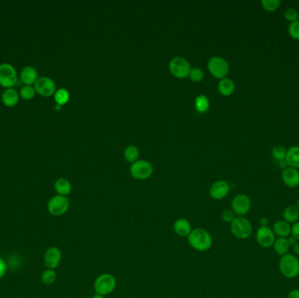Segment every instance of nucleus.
<instances>
[{"mask_svg": "<svg viewBox=\"0 0 299 298\" xmlns=\"http://www.w3.org/2000/svg\"><path fill=\"white\" fill-rule=\"evenodd\" d=\"M210 106V103L208 97L204 95H200L196 97L195 108L197 111L199 113H205L208 110Z\"/></svg>", "mask_w": 299, "mask_h": 298, "instance_id": "nucleus-25", "label": "nucleus"}, {"mask_svg": "<svg viewBox=\"0 0 299 298\" xmlns=\"http://www.w3.org/2000/svg\"><path fill=\"white\" fill-rule=\"evenodd\" d=\"M283 219L289 224H295L299 221V209L295 205H290L284 208Z\"/></svg>", "mask_w": 299, "mask_h": 298, "instance_id": "nucleus-19", "label": "nucleus"}, {"mask_svg": "<svg viewBox=\"0 0 299 298\" xmlns=\"http://www.w3.org/2000/svg\"><path fill=\"white\" fill-rule=\"evenodd\" d=\"M34 88L40 96L49 97L54 95L56 92L55 82L49 77L43 76L37 80L36 82L34 84Z\"/></svg>", "mask_w": 299, "mask_h": 298, "instance_id": "nucleus-12", "label": "nucleus"}, {"mask_svg": "<svg viewBox=\"0 0 299 298\" xmlns=\"http://www.w3.org/2000/svg\"><path fill=\"white\" fill-rule=\"evenodd\" d=\"M291 235L299 242V221L291 226Z\"/></svg>", "mask_w": 299, "mask_h": 298, "instance_id": "nucleus-36", "label": "nucleus"}, {"mask_svg": "<svg viewBox=\"0 0 299 298\" xmlns=\"http://www.w3.org/2000/svg\"><path fill=\"white\" fill-rule=\"evenodd\" d=\"M236 215L231 209H225L222 211V213L220 215V218L222 219V221L227 223V224H231L232 221L236 219Z\"/></svg>", "mask_w": 299, "mask_h": 298, "instance_id": "nucleus-34", "label": "nucleus"}, {"mask_svg": "<svg viewBox=\"0 0 299 298\" xmlns=\"http://www.w3.org/2000/svg\"><path fill=\"white\" fill-rule=\"evenodd\" d=\"M62 254L60 249L55 246L49 247L44 255V263L48 270H55L60 265Z\"/></svg>", "mask_w": 299, "mask_h": 298, "instance_id": "nucleus-13", "label": "nucleus"}, {"mask_svg": "<svg viewBox=\"0 0 299 298\" xmlns=\"http://www.w3.org/2000/svg\"><path fill=\"white\" fill-rule=\"evenodd\" d=\"M139 157V151L138 149L134 145L128 146L124 151V158L127 162L130 163H135Z\"/></svg>", "mask_w": 299, "mask_h": 298, "instance_id": "nucleus-26", "label": "nucleus"}, {"mask_svg": "<svg viewBox=\"0 0 299 298\" xmlns=\"http://www.w3.org/2000/svg\"><path fill=\"white\" fill-rule=\"evenodd\" d=\"M272 230L277 238H288L291 235V224L284 221L283 219L276 220L273 224Z\"/></svg>", "mask_w": 299, "mask_h": 298, "instance_id": "nucleus-17", "label": "nucleus"}, {"mask_svg": "<svg viewBox=\"0 0 299 298\" xmlns=\"http://www.w3.org/2000/svg\"><path fill=\"white\" fill-rule=\"evenodd\" d=\"M54 100L57 105L62 106L67 104L69 100V93L65 88H60L54 93Z\"/></svg>", "mask_w": 299, "mask_h": 298, "instance_id": "nucleus-27", "label": "nucleus"}, {"mask_svg": "<svg viewBox=\"0 0 299 298\" xmlns=\"http://www.w3.org/2000/svg\"><path fill=\"white\" fill-rule=\"evenodd\" d=\"M54 189L58 192V195L67 197L68 195L71 193L72 186L68 179H59L56 180L55 184H54Z\"/></svg>", "mask_w": 299, "mask_h": 298, "instance_id": "nucleus-24", "label": "nucleus"}, {"mask_svg": "<svg viewBox=\"0 0 299 298\" xmlns=\"http://www.w3.org/2000/svg\"><path fill=\"white\" fill-rule=\"evenodd\" d=\"M2 102L6 107H14L19 102V94L14 88H7L2 95Z\"/></svg>", "mask_w": 299, "mask_h": 298, "instance_id": "nucleus-21", "label": "nucleus"}, {"mask_svg": "<svg viewBox=\"0 0 299 298\" xmlns=\"http://www.w3.org/2000/svg\"><path fill=\"white\" fill-rule=\"evenodd\" d=\"M297 207H298V208L299 209V200H298V202H297Z\"/></svg>", "mask_w": 299, "mask_h": 298, "instance_id": "nucleus-43", "label": "nucleus"}, {"mask_svg": "<svg viewBox=\"0 0 299 298\" xmlns=\"http://www.w3.org/2000/svg\"><path fill=\"white\" fill-rule=\"evenodd\" d=\"M289 34L292 39L296 40H299V21L297 20L293 23H291L289 26Z\"/></svg>", "mask_w": 299, "mask_h": 298, "instance_id": "nucleus-32", "label": "nucleus"}, {"mask_svg": "<svg viewBox=\"0 0 299 298\" xmlns=\"http://www.w3.org/2000/svg\"><path fill=\"white\" fill-rule=\"evenodd\" d=\"M285 162L289 167H293L296 169L299 168V146H291L287 150L286 156H285Z\"/></svg>", "mask_w": 299, "mask_h": 298, "instance_id": "nucleus-20", "label": "nucleus"}, {"mask_svg": "<svg viewBox=\"0 0 299 298\" xmlns=\"http://www.w3.org/2000/svg\"><path fill=\"white\" fill-rule=\"evenodd\" d=\"M173 230L176 235L180 237H187L190 235L192 228L190 221L185 218L176 219L173 223Z\"/></svg>", "mask_w": 299, "mask_h": 298, "instance_id": "nucleus-16", "label": "nucleus"}, {"mask_svg": "<svg viewBox=\"0 0 299 298\" xmlns=\"http://www.w3.org/2000/svg\"><path fill=\"white\" fill-rule=\"evenodd\" d=\"M287 298H299V290H291V292L288 294Z\"/></svg>", "mask_w": 299, "mask_h": 298, "instance_id": "nucleus-38", "label": "nucleus"}, {"mask_svg": "<svg viewBox=\"0 0 299 298\" xmlns=\"http://www.w3.org/2000/svg\"><path fill=\"white\" fill-rule=\"evenodd\" d=\"M69 200L67 197L61 195L54 196L48 204V212L54 216H61L68 212Z\"/></svg>", "mask_w": 299, "mask_h": 298, "instance_id": "nucleus-9", "label": "nucleus"}, {"mask_svg": "<svg viewBox=\"0 0 299 298\" xmlns=\"http://www.w3.org/2000/svg\"><path fill=\"white\" fill-rule=\"evenodd\" d=\"M279 271L284 277L297 278L299 275V258L293 254H284L280 257Z\"/></svg>", "mask_w": 299, "mask_h": 298, "instance_id": "nucleus-2", "label": "nucleus"}, {"mask_svg": "<svg viewBox=\"0 0 299 298\" xmlns=\"http://www.w3.org/2000/svg\"><path fill=\"white\" fill-rule=\"evenodd\" d=\"M91 298H105L104 296H100V295L96 294L95 296H93Z\"/></svg>", "mask_w": 299, "mask_h": 298, "instance_id": "nucleus-42", "label": "nucleus"}, {"mask_svg": "<svg viewBox=\"0 0 299 298\" xmlns=\"http://www.w3.org/2000/svg\"><path fill=\"white\" fill-rule=\"evenodd\" d=\"M190 79L194 81V82H199L201 81L204 78V72L200 69V68H192L191 72H190V75H189Z\"/></svg>", "mask_w": 299, "mask_h": 298, "instance_id": "nucleus-33", "label": "nucleus"}, {"mask_svg": "<svg viewBox=\"0 0 299 298\" xmlns=\"http://www.w3.org/2000/svg\"><path fill=\"white\" fill-rule=\"evenodd\" d=\"M35 93H36L35 88L30 85H25L20 89V96L26 101L32 100L35 96Z\"/></svg>", "mask_w": 299, "mask_h": 298, "instance_id": "nucleus-28", "label": "nucleus"}, {"mask_svg": "<svg viewBox=\"0 0 299 298\" xmlns=\"http://www.w3.org/2000/svg\"><path fill=\"white\" fill-rule=\"evenodd\" d=\"M291 248H292V254L296 255V256H299V243H296L295 245H293V246H291Z\"/></svg>", "mask_w": 299, "mask_h": 298, "instance_id": "nucleus-39", "label": "nucleus"}, {"mask_svg": "<svg viewBox=\"0 0 299 298\" xmlns=\"http://www.w3.org/2000/svg\"><path fill=\"white\" fill-rule=\"evenodd\" d=\"M281 1L280 0H263L262 6L267 12H275L279 8Z\"/></svg>", "mask_w": 299, "mask_h": 298, "instance_id": "nucleus-30", "label": "nucleus"}, {"mask_svg": "<svg viewBox=\"0 0 299 298\" xmlns=\"http://www.w3.org/2000/svg\"><path fill=\"white\" fill-rule=\"evenodd\" d=\"M236 89V84L229 78L220 80L218 84V90L224 96H231Z\"/></svg>", "mask_w": 299, "mask_h": 298, "instance_id": "nucleus-22", "label": "nucleus"}, {"mask_svg": "<svg viewBox=\"0 0 299 298\" xmlns=\"http://www.w3.org/2000/svg\"><path fill=\"white\" fill-rule=\"evenodd\" d=\"M275 237L272 227H260L255 234L256 243L261 247L270 248L275 243Z\"/></svg>", "mask_w": 299, "mask_h": 298, "instance_id": "nucleus-11", "label": "nucleus"}, {"mask_svg": "<svg viewBox=\"0 0 299 298\" xmlns=\"http://www.w3.org/2000/svg\"><path fill=\"white\" fill-rule=\"evenodd\" d=\"M230 231L236 238L246 240L251 236L253 226L246 217L236 216V219L230 224Z\"/></svg>", "mask_w": 299, "mask_h": 298, "instance_id": "nucleus-3", "label": "nucleus"}, {"mask_svg": "<svg viewBox=\"0 0 299 298\" xmlns=\"http://www.w3.org/2000/svg\"><path fill=\"white\" fill-rule=\"evenodd\" d=\"M208 69L217 79H224L229 71V64L227 60L219 57H212L208 64Z\"/></svg>", "mask_w": 299, "mask_h": 298, "instance_id": "nucleus-5", "label": "nucleus"}, {"mask_svg": "<svg viewBox=\"0 0 299 298\" xmlns=\"http://www.w3.org/2000/svg\"><path fill=\"white\" fill-rule=\"evenodd\" d=\"M116 288V279L113 274L104 273L100 274L94 282V289L96 294L100 296H107L111 294Z\"/></svg>", "mask_w": 299, "mask_h": 298, "instance_id": "nucleus-4", "label": "nucleus"}, {"mask_svg": "<svg viewBox=\"0 0 299 298\" xmlns=\"http://www.w3.org/2000/svg\"><path fill=\"white\" fill-rule=\"evenodd\" d=\"M287 239L288 241H289V243H290V245H291V246H293V245H295L296 243H299V241H298V240H297L294 236H292L291 235H290Z\"/></svg>", "mask_w": 299, "mask_h": 298, "instance_id": "nucleus-41", "label": "nucleus"}, {"mask_svg": "<svg viewBox=\"0 0 299 298\" xmlns=\"http://www.w3.org/2000/svg\"><path fill=\"white\" fill-rule=\"evenodd\" d=\"M298 20L299 21V16H298Z\"/></svg>", "mask_w": 299, "mask_h": 298, "instance_id": "nucleus-44", "label": "nucleus"}, {"mask_svg": "<svg viewBox=\"0 0 299 298\" xmlns=\"http://www.w3.org/2000/svg\"><path fill=\"white\" fill-rule=\"evenodd\" d=\"M298 16H299V12L296 11L295 9L289 8L283 13L284 19L289 21L290 23H293L298 20Z\"/></svg>", "mask_w": 299, "mask_h": 298, "instance_id": "nucleus-35", "label": "nucleus"}, {"mask_svg": "<svg viewBox=\"0 0 299 298\" xmlns=\"http://www.w3.org/2000/svg\"><path fill=\"white\" fill-rule=\"evenodd\" d=\"M230 191V187L225 180H218L212 185L209 190V194L212 199L220 200L227 197Z\"/></svg>", "mask_w": 299, "mask_h": 298, "instance_id": "nucleus-14", "label": "nucleus"}, {"mask_svg": "<svg viewBox=\"0 0 299 298\" xmlns=\"http://www.w3.org/2000/svg\"><path fill=\"white\" fill-rule=\"evenodd\" d=\"M282 179L286 187L296 188L299 186V171L293 167H286L282 172Z\"/></svg>", "mask_w": 299, "mask_h": 298, "instance_id": "nucleus-15", "label": "nucleus"}, {"mask_svg": "<svg viewBox=\"0 0 299 298\" xmlns=\"http://www.w3.org/2000/svg\"><path fill=\"white\" fill-rule=\"evenodd\" d=\"M269 224H270V220L266 217H263L262 219H260L261 227H270Z\"/></svg>", "mask_w": 299, "mask_h": 298, "instance_id": "nucleus-40", "label": "nucleus"}, {"mask_svg": "<svg viewBox=\"0 0 299 298\" xmlns=\"http://www.w3.org/2000/svg\"><path fill=\"white\" fill-rule=\"evenodd\" d=\"M18 76L16 69L11 64L2 63L0 65V85L6 88H12L17 83Z\"/></svg>", "mask_w": 299, "mask_h": 298, "instance_id": "nucleus-6", "label": "nucleus"}, {"mask_svg": "<svg viewBox=\"0 0 299 298\" xmlns=\"http://www.w3.org/2000/svg\"><path fill=\"white\" fill-rule=\"evenodd\" d=\"M188 242L191 248L199 252H206L213 246L211 234L201 227L193 228L191 230L188 236Z\"/></svg>", "mask_w": 299, "mask_h": 298, "instance_id": "nucleus-1", "label": "nucleus"}, {"mask_svg": "<svg viewBox=\"0 0 299 298\" xmlns=\"http://www.w3.org/2000/svg\"><path fill=\"white\" fill-rule=\"evenodd\" d=\"M153 167L152 163L146 160H139L132 163L131 166V173L134 179L138 180L147 179L152 176Z\"/></svg>", "mask_w": 299, "mask_h": 298, "instance_id": "nucleus-10", "label": "nucleus"}, {"mask_svg": "<svg viewBox=\"0 0 299 298\" xmlns=\"http://www.w3.org/2000/svg\"><path fill=\"white\" fill-rule=\"evenodd\" d=\"M273 248L275 254L279 255L280 257L284 254H288L291 248L287 238H276L275 243L273 244Z\"/></svg>", "mask_w": 299, "mask_h": 298, "instance_id": "nucleus-23", "label": "nucleus"}, {"mask_svg": "<svg viewBox=\"0 0 299 298\" xmlns=\"http://www.w3.org/2000/svg\"><path fill=\"white\" fill-rule=\"evenodd\" d=\"M6 272V263H4V260L0 257V279L4 276Z\"/></svg>", "mask_w": 299, "mask_h": 298, "instance_id": "nucleus-37", "label": "nucleus"}, {"mask_svg": "<svg viewBox=\"0 0 299 298\" xmlns=\"http://www.w3.org/2000/svg\"><path fill=\"white\" fill-rule=\"evenodd\" d=\"M20 78L23 83L32 86V84H35L37 80L39 79L38 72L33 67L27 66L22 69L21 74H20Z\"/></svg>", "mask_w": 299, "mask_h": 298, "instance_id": "nucleus-18", "label": "nucleus"}, {"mask_svg": "<svg viewBox=\"0 0 299 298\" xmlns=\"http://www.w3.org/2000/svg\"><path fill=\"white\" fill-rule=\"evenodd\" d=\"M169 68L172 75L180 79L188 77L191 70L189 62L182 57H174L170 62Z\"/></svg>", "mask_w": 299, "mask_h": 298, "instance_id": "nucleus-8", "label": "nucleus"}, {"mask_svg": "<svg viewBox=\"0 0 299 298\" xmlns=\"http://www.w3.org/2000/svg\"><path fill=\"white\" fill-rule=\"evenodd\" d=\"M287 150L282 145H276L275 147H273L272 151V156L273 159L276 161H283L285 159Z\"/></svg>", "mask_w": 299, "mask_h": 298, "instance_id": "nucleus-29", "label": "nucleus"}, {"mask_svg": "<svg viewBox=\"0 0 299 298\" xmlns=\"http://www.w3.org/2000/svg\"><path fill=\"white\" fill-rule=\"evenodd\" d=\"M41 280L46 285H51L55 282L56 273L54 270H47L42 273Z\"/></svg>", "mask_w": 299, "mask_h": 298, "instance_id": "nucleus-31", "label": "nucleus"}, {"mask_svg": "<svg viewBox=\"0 0 299 298\" xmlns=\"http://www.w3.org/2000/svg\"><path fill=\"white\" fill-rule=\"evenodd\" d=\"M251 209V199L244 193L236 195L231 202V210L236 216L245 217Z\"/></svg>", "mask_w": 299, "mask_h": 298, "instance_id": "nucleus-7", "label": "nucleus"}]
</instances>
